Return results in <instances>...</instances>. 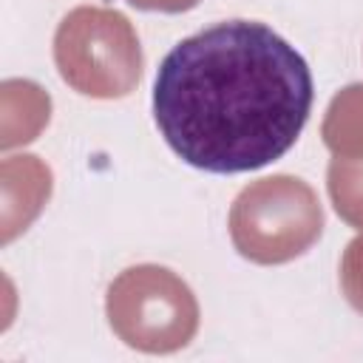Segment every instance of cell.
Returning a JSON list of instances; mask_svg holds the SVG:
<instances>
[{
    "label": "cell",
    "mask_w": 363,
    "mask_h": 363,
    "mask_svg": "<svg viewBox=\"0 0 363 363\" xmlns=\"http://www.w3.org/2000/svg\"><path fill=\"white\" fill-rule=\"evenodd\" d=\"M323 210L318 193L298 176L275 173L247 184L230 207V238L252 264H286L320 238Z\"/></svg>",
    "instance_id": "cell-3"
},
{
    "label": "cell",
    "mask_w": 363,
    "mask_h": 363,
    "mask_svg": "<svg viewBox=\"0 0 363 363\" xmlns=\"http://www.w3.org/2000/svg\"><path fill=\"white\" fill-rule=\"evenodd\" d=\"M340 289L346 301L363 315V235L352 238L340 258Z\"/></svg>",
    "instance_id": "cell-7"
},
{
    "label": "cell",
    "mask_w": 363,
    "mask_h": 363,
    "mask_svg": "<svg viewBox=\"0 0 363 363\" xmlns=\"http://www.w3.org/2000/svg\"><path fill=\"white\" fill-rule=\"evenodd\" d=\"M54 62L68 88L94 99L128 96L145 68L130 20L105 6L71 9L54 34Z\"/></svg>",
    "instance_id": "cell-2"
},
{
    "label": "cell",
    "mask_w": 363,
    "mask_h": 363,
    "mask_svg": "<svg viewBox=\"0 0 363 363\" xmlns=\"http://www.w3.org/2000/svg\"><path fill=\"white\" fill-rule=\"evenodd\" d=\"M312 96L309 65L281 34L224 20L167 51L153 82V116L190 167L247 173L298 142Z\"/></svg>",
    "instance_id": "cell-1"
},
{
    "label": "cell",
    "mask_w": 363,
    "mask_h": 363,
    "mask_svg": "<svg viewBox=\"0 0 363 363\" xmlns=\"http://www.w3.org/2000/svg\"><path fill=\"white\" fill-rule=\"evenodd\" d=\"M128 3L142 11H164V14H182L199 6V0H128Z\"/></svg>",
    "instance_id": "cell-8"
},
{
    "label": "cell",
    "mask_w": 363,
    "mask_h": 363,
    "mask_svg": "<svg viewBox=\"0 0 363 363\" xmlns=\"http://www.w3.org/2000/svg\"><path fill=\"white\" fill-rule=\"evenodd\" d=\"M323 145L340 159H363V85H346L326 108L320 125Z\"/></svg>",
    "instance_id": "cell-5"
},
{
    "label": "cell",
    "mask_w": 363,
    "mask_h": 363,
    "mask_svg": "<svg viewBox=\"0 0 363 363\" xmlns=\"http://www.w3.org/2000/svg\"><path fill=\"white\" fill-rule=\"evenodd\" d=\"M326 190L335 213L354 230H363V159L335 156L326 170Z\"/></svg>",
    "instance_id": "cell-6"
},
{
    "label": "cell",
    "mask_w": 363,
    "mask_h": 363,
    "mask_svg": "<svg viewBox=\"0 0 363 363\" xmlns=\"http://www.w3.org/2000/svg\"><path fill=\"white\" fill-rule=\"evenodd\" d=\"M105 315L125 346L147 354L179 352L199 332L193 289L159 264H136L119 272L108 286Z\"/></svg>",
    "instance_id": "cell-4"
}]
</instances>
